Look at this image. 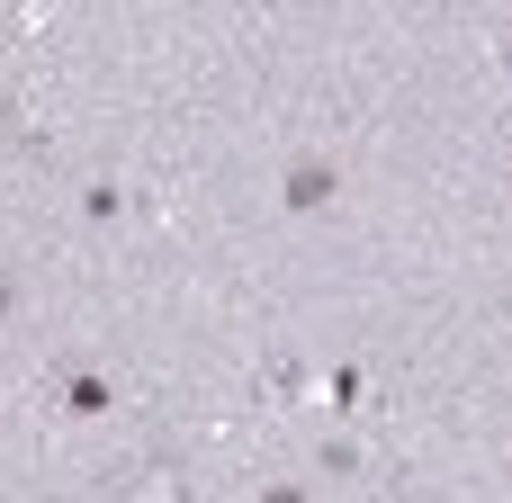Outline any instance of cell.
Returning <instances> with one entry per match:
<instances>
[{
    "label": "cell",
    "instance_id": "obj_1",
    "mask_svg": "<svg viewBox=\"0 0 512 503\" xmlns=\"http://www.w3.org/2000/svg\"><path fill=\"white\" fill-rule=\"evenodd\" d=\"M45 396H54L63 423H99V414H117V378L90 369V360H63V369L45 378Z\"/></svg>",
    "mask_w": 512,
    "mask_h": 503
},
{
    "label": "cell",
    "instance_id": "obj_2",
    "mask_svg": "<svg viewBox=\"0 0 512 503\" xmlns=\"http://www.w3.org/2000/svg\"><path fill=\"white\" fill-rule=\"evenodd\" d=\"M333 189H342L333 153H297V162L279 171V207H288V216H315V207H333Z\"/></svg>",
    "mask_w": 512,
    "mask_h": 503
},
{
    "label": "cell",
    "instance_id": "obj_3",
    "mask_svg": "<svg viewBox=\"0 0 512 503\" xmlns=\"http://www.w3.org/2000/svg\"><path fill=\"white\" fill-rule=\"evenodd\" d=\"M261 387H270L279 405H306V396H315V378H306V360H288V351L270 360V378H261Z\"/></svg>",
    "mask_w": 512,
    "mask_h": 503
},
{
    "label": "cell",
    "instance_id": "obj_4",
    "mask_svg": "<svg viewBox=\"0 0 512 503\" xmlns=\"http://www.w3.org/2000/svg\"><path fill=\"white\" fill-rule=\"evenodd\" d=\"M324 405H333V414H360V405H369V378H360V369L342 360V369L324 378Z\"/></svg>",
    "mask_w": 512,
    "mask_h": 503
},
{
    "label": "cell",
    "instance_id": "obj_5",
    "mask_svg": "<svg viewBox=\"0 0 512 503\" xmlns=\"http://www.w3.org/2000/svg\"><path fill=\"white\" fill-rule=\"evenodd\" d=\"M315 468H324V477H360V468H369V450H360L351 432H333V441L315 450Z\"/></svg>",
    "mask_w": 512,
    "mask_h": 503
},
{
    "label": "cell",
    "instance_id": "obj_6",
    "mask_svg": "<svg viewBox=\"0 0 512 503\" xmlns=\"http://www.w3.org/2000/svg\"><path fill=\"white\" fill-rule=\"evenodd\" d=\"M81 216H90V225H117V216H126V189H117V180H90V189H81Z\"/></svg>",
    "mask_w": 512,
    "mask_h": 503
},
{
    "label": "cell",
    "instance_id": "obj_7",
    "mask_svg": "<svg viewBox=\"0 0 512 503\" xmlns=\"http://www.w3.org/2000/svg\"><path fill=\"white\" fill-rule=\"evenodd\" d=\"M261 503H315L306 486H288V477H261Z\"/></svg>",
    "mask_w": 512,
    "mask_h": 503
},
{
    "label": "cell",
    "instance_id": "obj_8",
    "mask_svg": "<svg viewBox=\"0 0 512 503\" xmlns=\"http://www.w3.org/2000/svg\"><path fill=\"white\" fill-rule=\"evenodd\" d=\"M0 315H18V279H9V261H0Z\"/></svg>",
    "mask_w": 512,
    "mask_h": 503
}]
</instances>
